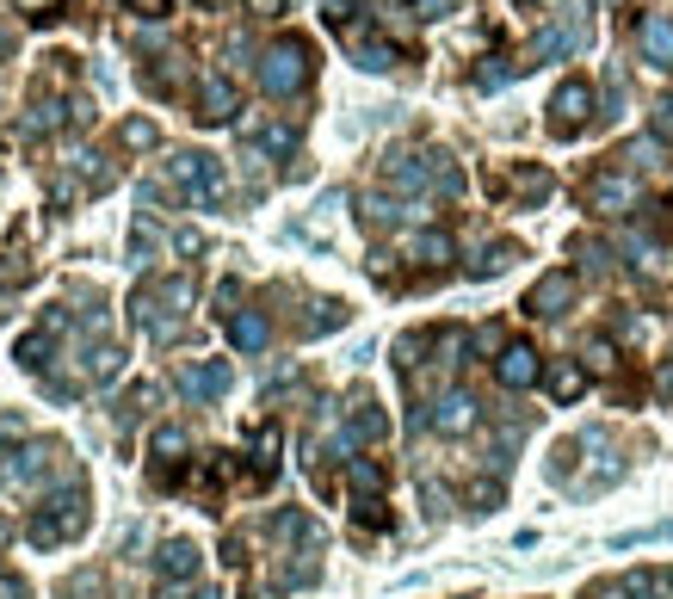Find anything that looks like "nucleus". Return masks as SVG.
Returning a JSON list of instances; mask_svg holds the SVG:
<instances>
[{"instance_id": "nucleus-12", "label": "nucleus", "mask_w": 673, "mask_h": 599, "mask_svg": "<svg viewBox=\"0 0 673 599\" xmlns=\"http://www.w3.org/2000/svg\"><path fill=\"white\" fill-rule=\"evenodd\" d=\"M155 569H161V581H192V575H198V544H186V538H173V544H161V556H155Z\"/></svg>"}, {"instance_id": "nucleus-5", "label": "nucleus", "mask_w": 673, "mask_h": 599, "mask_svg": "<svg viewBox=\"0 0 673 599\" xmlns=\"http://www.w3.org/2000/svg\"><path fill=\"white\" fill-rule=\"evenodd\" d=\"M587 118H593V87L587 81H562L556 99H550V130L556 136H581Z\"/></svg>"}, {"instance_id": "nucleus-13", "label": "nucleus", "mask_w": 673, "mask_h": 599, "mask_svg": "<svg viewBox=\"0 0 673 599\" xmlns=\"http://www.w3.org/2000/svg\"><path fill=\"white\" fill-rule=\"evenodd\" d=\"M229 340H235L241 352H260V346L272 340V322H266L260 309H235V315H229Z\"/></svg>"}, {"instance_id": "nucleus-22", "label": "nucleus", "mask_w": 673, "mask_h": 599, "mask_svg": "<svg viewBox=\"0 0 673 599\" xmlns=\"http://www.w3.org/2000/svg\"><path fill=\"white\" fill-rule=\"evenodd\" d=\"M402 56H396V44H359V68H371V75H389Z\"/></svg>"}, {"instance_id": "nucleus-21", "label": "nucleus", "mask_w": 673, "mask_h": 599, "mask_svg": "<svg viewBox=\"0 0 673 599\" xmlns=\"http://www.w3.org/2000/svg\"><path fill=\"white\" fill-rule=\"evenodd\" d=\"M352 488H359L365 501H377V488H383V464H377V457H352Z\"/></svg>"}, {"instance_id": "nucleus-26", "label": "nucleus", "mask_w": 673, "mask_h": 599, "mask_svg": "<svg viewBox=\"0 0 673 599\" xmlns=\"http://www.w3.org/2000/svg\"><path fill=\"white\" fill-rule=\"evenodd\" d=\"M414 13L420 19H445V13H457V0H414Z\"/></svg>"}, {"instance_id": "nucleus-3", "label": "nucleus", "mask_w": 673, "mask_h": 599, "mask_svg": "<svg viewBox=\"0 0 673 599\" xmlns=\"http://www.w3.org/2000/svg\"><path fill=\"white\" fill-rule=\"evenodd\" d=\"M309 44L303 38H278L272 50H266V62H260V87L272 93V99H291V93H303L309 87Z\"/></svg>"}, {"instance_id": "nucleus-10", "label": "nucleus", "mask_w": 673, "mask_h": 599, "mask_svg": "<svg viewBox=\"0 0 673 599\" xmlns=\"http://www.w3.org/2000/svg\"><path fill=\"white\" fill-rule=\"evenodd\" d=\"M636 38H643V56H649L655 68H667V62H673V19H667V13H643Z\"/></svg>"}, {"instance_id": "nucleus-24", "label": "nucleus", "mask_w": 673, "mask_h": 599, "mask_svg": "<svg viewBox=\"0 0 673 599\" xmlns=\"http://www.w3.org/2000/svg\"><path fill=\"white\" fill-rule=\"evenodd\" d=\"M575 254H581V266H587V272H606V266H612V254L599 248L593 235H581V241H575Z\"/></svg>"}, {"instance_id": "nucleus-1", "label": "nucleus", "mask_w": 673, "mask_h": 599, "mask_svg": "<svg viewBox=\"0 0 673 599\" xmlns=\"http://www.w3.org/2000/svg\"><path fill=\"white\" fill-rule=\"evenodd\" d=\"M87 532V488H81V476H68V488L62 495H50L44 501V513L31 519V544H68V538H81Z\"/></svg>"}, {"instance_id": "nucleus-28", "label": "nucleus", "mask_w": 673, "mask_h": 599, "mask_svg": "<svg viewBox=\"0 0 673 599\" xmlns=\"http://www.w3.org/2000/svg\"><path fill=\"white\" fill-rule=\"evenodd\" d=\"M587 365H593V371H612L618 359H612V346H606V340H593V346H587Z\"/></svg>"}, {"instance_id": "nucleus-18", "label": "nucleus", "mask_w": 673, "mask_h": 599, "mask_svg": "<svg viewBox=\"0 0 673 599\" xmlns=\"http://www.w3.org/2000/svg\"><path fill=\"white\" fill-rule=\"evenodd\" d=\"M513 260H519V241H494V248L470 266V278H494V272H507Z\"/></svg>"}, {"instance_id": "nucleus-17", "label": "nucleus", "mask_w": 673, "mask_h": 599, "mask_svg": "<svg viewBox=\"0 0 673 599\" xmlns=\"http://www.w3.org/2000/svg\"><path fill=\"white\" fill-rule=\"evenodd\" d=\"M507 186H513L525 204H544V198H550V173H544V167H519Z\"/></svg>"}, {"instance_id": "nucleus-11", "label": "nucleus", "mask_w": 673, "mask_h": 599, "mask_svg": "<svg viewBox=\"0 0 673 599\" xmlns=\"http://www.w3.org/2000/svg\"><path fill=\"white\" fill-rule=\"evenodd\" d=\"M180 390H186V396H198V402H204V396H223V390H229V365H223V359H210V365H186V371H180Z\"/></svg>"}, {"instance_id": "nucleus-15", "label": "nucleus", "mask_w": 673, "mask_h": 599, "mask_svg": "<svg viewBox=\"0 0 673 599\" xmlns=\"http://www.w3.org/2000/svg\"><path fill=\"white\" fill-rule=\"evenodd\" d=\"M544 383H550V396H556V402L587 396V371H581V365H569V359H556V365L544 371Z\"/></svg>"}, {"instance_id": "nucleus-32", "label": "nucleus", "mask_w": 673, "mask_h": 599, "mask_svg": "<svg viewBox=\"0 0 673 599\" xmlns=\"http://www.w3.org/2000/svg\"><path fill=\"white\" fill-rule=\"evenodd\" d=\"M204 7H229V0H204Z\"/></svg>"}, {"instance_id": "nucleus-7", "label": "nucleus", "mask_w": 673, "mask_h": 599, "mask_svg": "<svg viewBox=\"0 0 673 599\" xmlns=\"http://www.w3.org/2000/svg\"><path fill=\"white\" fill-rule=\"evenodd\" d=\"M569 303H575V278H569V272H544L538 285H531V297H525V315L550 322V315H562Z\"/></svg>"}, {"instance_id": "nucleus-4", "label": "nucleus", "mask_w": 673, "mask_h": 599, "mask_svg": "<svg viewBox=\"0 0 673 599\" xmlns=\"http://www.w3.org/2000/svg\"><path fill=\"white\" fill-rule=\"evenodd\" d=\"M575 50H587V19H581V7H562V19L550 31H538L531 56H538V62H562V56H575Z\"/></svg>"}, {"instance_id": "nucleus-20", "label": "nucleus", "mask_w": 673, "mask_h": 599, "mask_svg": "<svg viewBox=\"0 0 673 599\" xmlns=\"http://www.w3.org/2000/svg\"><path fill=\"white\" fill-rule=\"evenodd\" d=\"M414 260H427V266H445V260H451V235H445V229H427V235H414Z\"/></svg>"}, {"instance_id": "nucleus-23", "label": "nucleus", "mask_w": 673, "mask_h": 599, "mask_svg": "<svg viewBox=\"0 0 673 599\" xmlns=\"http://www.w3.org/2000/svg\"><path fill=\"white\" fill-rule=\"evenodd\" d=\"M180 451H186V433L180 427H161L155 433V457H161V464H180Z\"/></svg>"}, {"instance_id": "nucleus-9", "label": "nucleus", "mask_w": 673, "mask_h": 599, "mask_svg": "<svg viewBox=\"0 0 673 599\" xmlns=\"http://www.w3.org/2000/svg\"><path fill=\"white\" fill-rule=\"evenodd\" d=\"M427 427H439V433H470L476 427V396L470 390H445L439 408L427 414Z\"/></svg>"}, {"instance_id": "nucleus-19", "label": "nucleus", "mask_w": 673, "mask_h": 599, "mask_svg": "<svg viewBox=\"0 0 673 599\" xmlns=\"http://www.w3.org/2000/svg\"><path fill=\"white\" fill-rule=\"evenodd\" d=\"M118 365H124V352L112 346V340H99V346H87V377H118Z\"/></svg>"}, {"instance_id": "nucleus-16", "label": "nucleus", "mask_w": 673, "mask_h": 599, "mask_svg": "<svg viewBox=\"0 0 673 599\" xmlns=\"http://www.w3.org/2000/svg\"><path fill=\"white\" fill-rule=\"evenodd\" d=\"M50 346H56V334H50V328H31V334L19 340L13 359H19L25 371H44V365H50Z\"/></svg>"}, {"instance_id": "nucleus-30", "label": "nucleus", "mask_w": 673, "mask_h": 599, "mask_svg": "<svg viewBox=\"0 0 673 599\" xmlns=\"http://www.w3.org/2000/svg\"><path fill=\"white\" fill-rule=\"evenodd\" d=\"M655 161V143H630V167H649Z\"/></svg>"}, {"instance_id": "nucleus-14", "label": "nucleus", "mask_w": 673, "mask_h": 599, "mask_svg": "<svg viewBox=\"0 0 673 599\" xmlns=\"http://www.w3.org/2000/svg\"><path fill=\"white\" fill-rule=\"evenodd\" d=\"M587 204L606 210V217H618V210L630 204V180H618V173H599V180L587 186Z\"/></svg>"}, {"instance_id": "nucleus-6", "label": "nucleus", "mask_w": 673, "mask_h": 599, "mask_svg": "<svg viewBox=\"0 0 673 599\" xmlns=\"http://www.w3.org/2000/svg\"><path fill=\"white\" fill-rule=\"evenodd\" d=\"M494 377H501L507 390H531V383L544 377V359H538L525 340H507L501 352H494Z\"/></svg>"}, {"instance_id": "nucleus-31", "label": "nucleus", "mask_w": 673, "mask_h": 599, "mask_svg": "<svg viewBox=\"0 0 673 599\" xmlns=\"http://www.w3.org/2000/svg\"><path fill=\"white\" fill-rule=\"evenodd\" d=\"M247 7H254V13H278V7H285V0H247Z\"/></svg>"}, {"instance_id": "nucleus-29", "label": "nucleus", "mask_w": 673, "mask_h": 599, "mask_svg": "<svg viewBox=\"0 0 673 599\" xmlns=\"http://www.w3.org/2000/svg\"><path fill=\"white\" fill-rule=\"evenodd\" d=\"M130 13H143V19H161V13H167V0H130Z\"/></svg>"}, {"instance_id": "nucleus-8", "label": "nucleus", "mask_w": 673, "mask_h": 599, "mask_svg": "<svg viewBox=\"0 0 673 599\" xmlns=\"http://www.w3.org/2000/svg\"><path fill=\"white\" fill-rule=\"evenodd\" d=\"M241 112V93H235V81H223V75H204V93H198V124H229Z\"/></svg>"}, {"instance_id": "nucleus-27", "label": "nucleus", "mask_w": 673, "mask_h": 599, "mask_svg": "<svg viewBox=\"0 0 673 599\" xmlns=\"http://www.w3.org/2000/svg\"><path fill=\"white\" fill-rule=\"evenodd\" d=\"M649 124H655V136H667V143H673V99H661V105H655V118H649Z\"/></svg>"}, {"instance_id": "nucleus-25", "label": "nucleus", "mask_w": 673, "mask_h": 599, "mask_svg": "<svg viewBox=\"0 0 673 599\" xmlns=\"http://www.w3.org/2000/svg\"><path fill=\"white\" fill-rule=\"evenodd\" d=\"M124 149H155V124L149 118H130L124 124Z\"/></svg>"}, {"instance_id": "nucleus-2", "label": "nucleus", "mask_w": 673, "mask_h": 599, "mask_svg": "<svg viewBox=\"0 0 673 599\" xmlns=\"http://www.w3.org/2000/svg\"><path fill=\"white\" fill-rule=\"evenodd\" d=\"M62 445L56 439H31V445H13V451H0V488H13V495H25V488H38L50 470L56 476H68V464H62Z\"/></svg>"}]
</instances>
